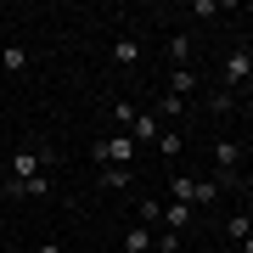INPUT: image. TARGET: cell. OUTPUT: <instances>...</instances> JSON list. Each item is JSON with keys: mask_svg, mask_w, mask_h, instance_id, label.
<instances>
[{"mask_svg": "<svg viewBox=\"0 0 253 253\" xmlns=\"http://www.w3.org/2000/svg\"><path fill=\"white\" fill-rule=\"evenodd\" d=\"M90 158L101 163V169H129V163H135V141L129 135H107V141L90 146Z\"/></svg>", "mask_w": 253, "mask_h": 253, "instance_id": "1", "label": "cell"}, {"mask_svg": "<svg viewBox=\"0 0 253 253\" xmlns=\"http://www.w3.org/2000/svg\"><path fill=\"white\" fill-rule=\"evenodd\" d=\"M45 163H56V152H40V146H17V152H11V180H34V174H45Z\"/></svg>", "mask_w": 253, "mask_h": 253, "instance_id": "2", "label": "cell"}, {"mask_svg": "<svg viewBox=\"0 0 253 253\" xmlns=\"http://www.w3.org/2000/svg\"><path fill=\"white\" fill-rule=\"evenodd\" d=\"M158 135H163V113H158V107H152V113H135L129 141H135V146H158Z\"/></svg>", "mask_w": 253, "mask_h": 253, "instance_id": "3", "label": "cell"}, {"mask_svg": "<svg viewBox=\"0 0 253 253\" xmlns=\"http://www.w3.org/2000/svg\"><path fill=\"white\" fill-rule=\"evenodd\" d=\"M214 163H219V174H225V180H231V174H236V163H242V146H236V141L225 135V141L214 146Z\"/></svg>", "mask_w": 253, "mask_h": 253, "instance_id": "4", "label": "cell"}, {"mask_svg": "<svg viewBox=\"0 0 253 253\" xmlns=\"http://www.w3.org/2000/svg\"><path fill=\"white\" fill-rule=\"evenodd\" d=\"M191 90H197V68H174V73H169V96L186 101Z\"/></svg>", "mask_w": 253, "mask_h": 253, "instance_id": "5", "label": "cell"}, {"mask_svg": "<svg viewBox=\"0 0 253 253\" xmlns=\"http://www.w3.org/2000/svg\"><path fill=\"white\" fill-rule=\"evenodd\" d=\"M225 79H231V84L253 79V56H248V51H231V56H225Z\"/></svg>", "mask_w": 253, "mask_h": 253, "instance_id": "6", "label": "cell"}, {"mask_svg": "<svg viewBox=\"0 0 253 253\" xmlns=\"http://www.w3.org/2000/svg\"><path fill=\"white\" fill-rule=\"evenodd\" d=\"M11 197H51V186H45V174H34V180H6Z\"/></svg>", "mask_w": 253, "mask_h": 253, "instance_id": "7", "label": "cell"}, {"mask_svg": "<svg viewBox=\"0 0 253 253\" xmlns=\"http://www.w3.org/2000/svg\"><path fill=\"white\" fill-rule=\"evenodd\" d=\"M113 62H124V68H129V62H141V40L118 34V40H113Z\"/></svg>", "mask_w": 253, "mask_h": 253, "instance_id": "8", "label": "cell"}, {"mask_svg": "<svg viewBox=\"0 0 253 253\" xmlns=\"http://www.w3.org/2000/svg\"><path fill=\"white\" fill-rule=\"evenodd\" d=\"M152 242H158V236L146 231V225H129V236H124V253H152Z\"/></svg>", "mask_w": 253, "mask_h": 253, "instance_id": "9", "label": "cell"}, {"mask_svg": "<svg viewBox=\"0 0 253 253\" xmlns=\"http://www.w3.org/2000/svg\"><path fill=\"white\" fill-rule=\"evenodd\" d=\"M0 68L6 73H28V45H6L0 51Z\"/></svg>", "mask_w": 253, "mask_h": 253, "instance_id": "10", "label": "cell"}, {"mask_svg": "<svg viewBox=\"0 0 253 253\" xmlns=\"http://www.w3.org/2000/svg\"><path fill=\"white\" fill-rule=\"evenodd\" d=\"M163 219H169V231H186L191 225V203H163Z\"/></svg>", "mask_w": 253, "mask_h": 253, "instance_id": "11", "label": "cell"}, {"mask_svg": "<svg viewBox=\"0 0 253 253\" xmlns=\"http://www.w3.org/2000/svg\"><path fill=\"white\" fill-rule=\"evenodd\" d=\"M135 214H141V225L152 231L158 219H163V203H158V197H135Z\"/></svg>", "mask_w": 253, "mask_h": 253, "instance_id": "12", "label": "cell"}, {"mask_svg": "<svg viewBox=\"0 0 253 253\" xmlns=\"http://www.w3.org/2000/svg\"><path fill=\"white\" fill-rule=\"evenodd\" d=\"M113 124H118V135H129L135 129V101H113Z\"/></svg>", "mask_w": 253, "mask_h": 253, "instance_id": "13", "label": "cell"}, {"mask_svg": "<svg viewBox=\"0 0 253 253\" xmlns=\"http://www.w3.org/2000/svg\"><path fill=\"white\" fill-rule=\"evenodd\" d=\"M169 62H174V68H186V62H191V40H186V34H174V40H169Z\"/></svg>", "mask_w": 253, "mask_h": 253, "instance_id": "14", "label": "cell"}, {"mask_svg": "<svg viewBox=\"0 0 253 253\" xmlns=\"http://www.w3.org/2000/svg\"><path fill=\"white\" fill-rule=\"evenodd\" d=\"M219 197V180H197L191 186V208H203V203H214Z\"/></svg>", "mask_w": 253, "mask_h": 253, "instance_id": "15", "label": "cell"}, {"mask_svg": "<svg viewBox=\"0 0 253 253\" xmlns=\"http://www.w3.org/2000/svg\"><path fill=\"white\" fill-rule=\"evenodd\" d=\"M225 236H231V242H248V236H253V219H248V214H236L231 225H225Z\"/></svg>", "mask_w": 253, "mask_h": 253, "instance_id": "16", "label": "cell"}, {"mask_svg": "<svg viewBox=\"0 0 253 253\" xmlns=\"http://www.w3.org/2000/svg\"><path fill=\"white\" fill-rule=\"evenodd\" d=\"M101 186H113V191H124V186H129V169H101Z\"/></svg>", "mask_w": 253, "mask_h": 253, "instance_id": "17", "label": "cell"}, {"mask_svg": "<svg viewBox=\"0 0 253 253\" xmlns=\"http://www.w3.org/2000/svg\"><path fill=\"white\" fill-rule=\"evenodd\" d=\"M191 186H197L191 174H174V203H191Z\"/></svg>", "mask_w": 253, "mask_h": 253, "instance_id": "18", "label": "cell"}, {"mask_svg": "<svg viewBox=\"0 0 253 253\" xmlns=\"http://www.w3.org/2000/svg\"><path fill=\"white\" fill-rule=\"evenodd\" d=\"M34 253H62V248H56V242H40V248H34Z\"/></svg>", "mask_w": 253, "mask_h": 253, "instance_id": "19", "label": "cell"}, {"mask_svg": "<svg viewBox=\"0 0 253 253\" xmlns=\"http://www.w3.org/2000/svg\"><path fill=\"white\" fill-rule=\"evenodd\" d=\"M242 253H253V236H248V242H242Z\"/></svg>", "mask_w": 253, "mask_h": 253, "instance_id": "20", "label": "cell"}, {"mask_svg": "<svg viewBox=\"0 0 253 253\" xmlns=\"http://www.w3.org/2000/svg\"><path fill=\"white\" fill-rule=\"evenodd\" d=\"M174 253H191V248H186V242H180V248H174Z\"/></svg>", "mask_w": 253, "mask_h": 253, "instance_id": "21", "label": "cell"}, {"mask_svg": "<svg viewBox=\"0 0 253 253\" xmlns=\"http://www.w3.org/2000/svg\"><path fill=\"white\" fill-rule=\"evenodd\" d=\"M0 242H6V225H0Z\"/></svg>", "mask_w": 253, "mask_h": 253, "instance_id": "22", "label": "cell"}, {"mask_svg": "<svg viewBox=\"0 0 253 253\" xmlns=\"http://www.w3.org/2000/svg\"><path fill=\"white\" fill-rule=\"evenodd\" d=\"M6 253H23V248H6Z\"/></svg>", "mask_w": 253, "mask_h": 253, "instance_id": "23", "label": "cell"}, {"mask_svg": "<svg viewBox=\"0 0 253 253\" xmlns=\"http://www.w3.org/2000/svg\"><path fill=\"white\" fill-rule=\"evenodd\" d=\"M248 152H253V141H248Z\"/></svg>", "mask_w": 253, "mask_h": 253, "instance_id": "24", "label": "cell"}, {"mask_svg": "<svg viewBox=\"0 0 253 253\" xmlns=\"http://www.w3.org/2000/svg\"><path fill=\"white\" fill-rule=\"evenodd\" d=\"M248 118H253V107H248Z\"/></svg>", "mask_w": 253, "mask_h": 253, "instance_id": "25", "label": "cell"}]
</instances>
